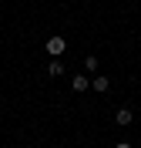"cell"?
Instances as JSON below:
<instances>
[{
	"instance_id": "277c9868",
	"label": "cell",
	"mask_w": 141,
	"mask_h": 148,
	"mask_svg": "<svg viewBox=\"0 0 141 148\" xmlns=\"http://www.w3.org/2000/svg\"><path fill=\"white\" fill-rule=\"evenodd\" d=\"M71 88H74V91H87V88H91V81H87L84 74H74V77H71Z\"/></svg>"
},
{
	"instance_id": "8992f818",
	"label": "cell",
	"mask_w": 141,
	"mask_h": 148,
	"mask_svg": "<svg viewBox=\"0 0 141 148\" xmlns=\"http://www.w3.org/2000/svg\"><path fill=\"white\" fill-rule=\"evenodd\" d=\"M84 71L97 74V57H94V54H87V57H84Z\"/></svg>"
},
{
	"instance_id": "5b68a950",
	"label": "cell",
	"mask_w": 141,
	"mask_h": 148,
	"mask_svg": "<svg viewBox=\"0 0 141 148\" xmlns=\"http://www.w3.org/2000/svg\"><path fill=\"white\" fill-rule=\"evenodd\" d=\"M47 74H50V77H61V74H64V64H61V61H50V64H47Z\"/></svg>"
},
{
	"instance_id": "7a4b0ae2",
	"label": "cell",
	"mask_w": 141,
	"mask_h": 148,
	"mask_svg": "<svg viewBox=\"0 0 141 148\" xmlns=\"http://www.w3.org/2000/svg\"><path fill=\"white\" fill-rule=\"evenodd\" d=\"M91 88H94V91H108V88H111V81H108V77H104V74H94V77H91Z\"/></svg>"
},
{
	"instance_id": "3957f363",
	"label": "cell",
	"mask_w": 141,
	"mask_h": 148,
	"mask_svg": "<svg viewBox=\"0 0 141 148\" xmlns=\"http://www.w3.org/2000/svg\"><path fill=\"white\" fill-rule=\"evenodd\" d=\"M114 121H118V125H121V128H128V125H131V121H134V114H131V108H121V111H118V114H114Z\"/></svg>"
},
{
	"instance_id": "6da1fadb",
	"label": "cell",
	"mask_w": 141,
	"mask_h": 148,
	"mask_svg": "<svg viewBox=\"0 0 141 148\" xmlns=\"http://www.w3.org/2000/svg\"><path fill=\"white\" fill-rule=\"evenodd\" d=\"M64 47H67V40H64V37H47L44 51H47L50 57H61V54H64Z\"/></svg>"
},
{
	"instance_id": "52a82bcc",
	"label": "cell",
	"mask_w": 141,
	"mask_h": 148,
	"mask_svg": "<svg viewBox=\"0 0 141 148\" xmlns=\"http://www.w3.org/2000/svg\"><path fill=\"white\" fill-rule=\"evenodd\" d=\"M114 148H134V145H128V141H118V145H114Z\"/></svg>"
}]
</instances>
